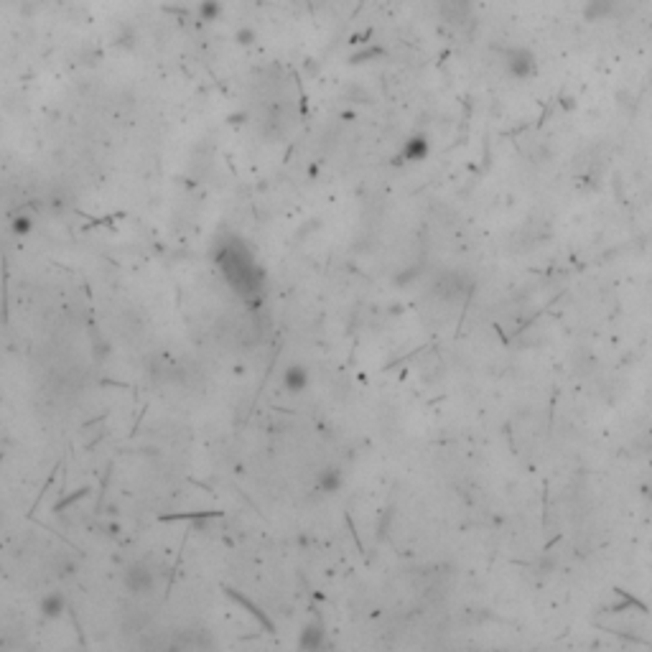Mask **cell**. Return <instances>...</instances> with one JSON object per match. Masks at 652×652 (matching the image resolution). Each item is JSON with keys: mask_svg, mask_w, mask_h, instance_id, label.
Returning a JSON list of instances; mask_svg holds the SVG:
<instances>
[{"mask_svg": "<svg viewBox=\"0 0 652 652\" xmlns=\"http://www.w3.org/2000/svg\"><path fill=\"white\" fill-rule=\"evenodd\" d=\"M220 13H222L220 0H201L199 3V18L207 21V23H212V21L220 18Z\"/></svg>", "mask_w": 652, "mask_h": 652, "instance_id": "obj_7", "label": "cell"}, {"mask_svg": "<svg viewBox=\"0 0 652 652\" xmlns=\"http://www.w3.org/2000/svg\"><path fill=\"white\" fill-rule=\"evenodd\" d=\"M624 8H627V0H584L581 16L586 23H606V21L622 18Z\"/></svg>", "mask_w": 652, "mask_h": 652, "instance_id": "obj_3", "label": "cell"}, {"mask_svg": "<svg viewBox=\"0 0 652 652\" xmlns=\"http://www.w3.org/2000/svg\"><path fill=\"white\" fill-rule=\"evenodd\" d=\"M306 383H309V378H306V372L301 365H291L286 372V388L288 390H304Z\"/></svg>", "mask_w": 652, "mask_h": 652, "instance_id": "obj_6", "label": "cell"}, {"mask_svg": "<svg viewBox=\"0 0 652 652\" xmlns=\"http://www.w3.org/2000/svg\"><path fill=\"white\" fill-rule=\"evenodd\" d=\"M428 141L423 138V135H413V138H408L405 141V146H402V159L405 161H423L428 156Z\"/></svg>", "mask_w": 652, "mask_h": 652, "instance_id": "obj_5", "label": "cell"}, {"mask_svg": "<svg viewBox=\"0 0 652 652\" xmlns=\"http://www.w3.org/2000/svg\"><path fill=\"white\" fill-rule=\"evenodd\" d=\"M255 38H257L255 28H237V33H235V41L242 43V46H250Z\"/></svg>", "mask_w": 652, "mask_h": 652, "instance_id": "obj_8", "label": "cell"}, {"mask_svg": "<svg viewBox=\"0 0 652 652\" xmlns=\"http://www.w3.org/2000/svg\"><path fill=\"white\" fill-rule=\"evenodd\" d=\"M505 72L518 82H528L538 74V56L528 46H510L505 51Z\"/></svg>", "mask_w": 652, "mask_h": 652, "instance_id": "obj_2", "label": "cell"}, {"mask_svg": "<svg viewBox=\"0 0 652 652\" xmlns=\"http://www.w3.org/2000/svg\"><path fill=\"white\" fill-rule=\"evenodd\" d=\"M220 265L222 273L227 275V281L232 283V288H237L240 293H252L260 286L255 260H252L250 250L242 247V245H227L225 252L220 255Z\"/></svg>", "mask_w": 652, "mask_h": 652, "instance_id": "obj_1", "label": "cell"}, {"mask_svg": "<svg viewBox=\"0 0 652 652\" xmlns=\"http://www.w3.org/2000/svg\"><path fill=\"white\" fill-rule=\"evenodd\" d=\"M439 18L449 26H466L474 21V0H439L436 3Z\"/></svg>", "mask_w": 652, "mask_h": 652, "instance_id": "obj_4", "label": "cell"}, {"mask_svg": "<svg viewBox=\"0 0 652 652\" xmlns=\"http://www.w3.org/2000/svg\"><path fill=\"white\" fill-rule=\"evenodd\" d=\"M13 232H18V235H26V232H31V220H28V217H18V220H13Z\"/></svg>", "mask_w": 652, "mask_h": 652, "instance_id": "obj_9", "label": "cell"}]
</instances>
